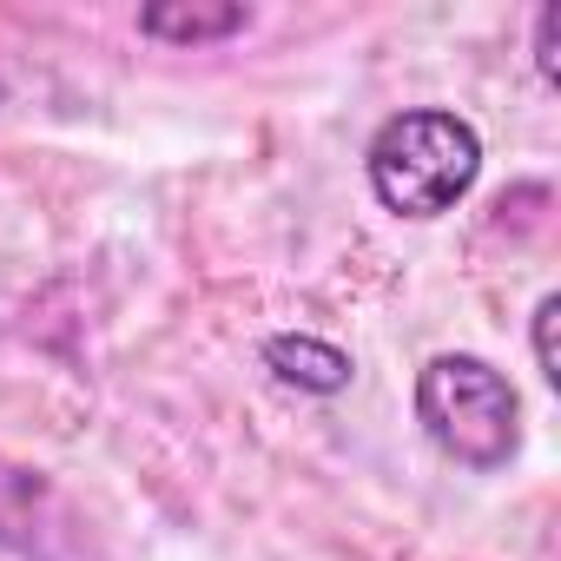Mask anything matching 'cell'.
Masks as SVG:
<instances>
[{
	"label": "cell",
	"mask_w": 561,
	"mask_h": 561,
	"mask_svg": "<svg viewBox=\"0 0 561 561\" xmlns=\"http://www.w3.org/2000/svg\"><path fill=\"white\" fill-rule=\"evenodd\" d=\"M364 172H370V192H377L383 211H397V218H443L482 179V133L462 113L410 106V113H397V119H383L370 133Z\"/></svg>",
	"instance_id": "1"
},
{
	"label": "cell",
	"mask_w": 561,
	"mask_h": 561,
	"mask_svg": "<svg viewBox=\"0 0 561 561\" xmlns=\"http://www.w3.org/2000/svg\"><path fill=\"white\" fill-rule=\"evenodd\" d=\"M416 423L449 462H462L476 476L508 469L515 449H522V397H515V383L495 364L469 357V351H443V357H430L416 370Z\"/></svg>",
	"instance_id": "2"
},
{
	"label": "cell",
	"mask_w": 561,
	"mask_h": 561,
	"mask_svg": "<svg viewBox=\"0 0 561 561\" xmlns=\"http://www.w3.org/2000/svg\"><path fill=\"white\" fill-rule=\"evenodd\" d=\"M251 27L244 0H152L139 8V34L159 47H211V41H238Z\"/></svg>",
	"instance_id": "3"
},
{
	"label": "cell",
	"mask_w": 561,
	"mask_h": 561,
	"mask_svg": "<svg viewBox=\"0 0 561 561\" xmlns=\"http://www.w3.org/2000/svg\"><path fill=\"white\" fill-rule=\"evenodd\" d=\"M264 370H271L277 383L305 390V397H337V390H351V357H344L337 344H324V337H305V331L264 337Z\"/></svg>",
	"instance_id": "4"
},
{
	"label": "cell",
	"mask_w": 561,
	"mask_h": 561,
	"mask_svg": "<svg viewBox=\"0 0 561 561\" xmlns=\"http://www.w3.org/2000/svg\"><path fill=\"white\" fill-rule=\"evenodd\" d=\"M47 502V482L34 469H14V462H0V541H27L34 515Z\"/></svg>",
	"instance_id": "5"
},
{
	"label": "cell",
	"mask_w": 561,
	"mask_h": 561,
	"mask_svg": "<svg viewBox=\"0 0 561 561\" xmlns=\"http://www.w3.org/2000/svg\"><path fill=\"white\" fill-rule=\"evenodd\" d=\"M554 324H561V298L548 291V298L535 305V324H528V344H535V370H541V383H561V357H554Z\"/></svg>",
	"instance_id": "6"
},
{
	"label": "cell",
	"mask_w": 561,
	"mask_h": 561,
	"mask_svg": "<svg viewBox=\"0 0 561 561\" xmlns=\"http://www.w3.org/2000/svg\"><path fill=\"white\" fill-rule=\"evenodd\" d=\"M535 67L548 87H561V0H548L535 14Z\"/></svg>",
	"instance_id": "7"
},
{
	"label": "cell",
	"mask_w": 561,
	"mask_h": 561,
	"mask_svg": "<svg viewBox=\"0 0 561 561\" xmlns=\"http://www.w3.org/2000/svg\"><path fill=\"white\" fill-rule=\"evenodd\" d=\"M0 100H8V87H0Z\"/></svg>",
	"instance_id": "8"
}]
</instances>
